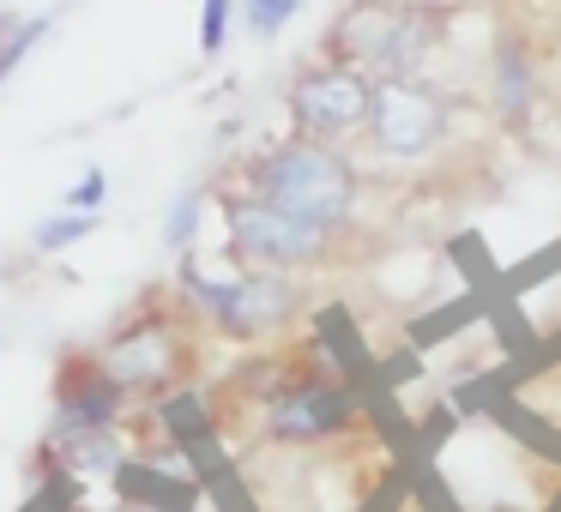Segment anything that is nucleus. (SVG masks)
I'll return each instance as SVG.
<instances>
[{
    "mask_svg": "<svg viewBox=\"0 0 561 512\" xmlns=\"http://www.w3.org/2000/svg\"><path fill=\"white\" fill-rule=\"evenodd\" d=\"M224 398L242 404L254 434L278 452H327L339 440H351L363 428V398L356 386L314 350H266L254 362H242L224 380Z\"/></svg>",
    "mask_w": 561,
    "mask_h": 512,
    "instance_id": "f257e3e1",
    "label": "nucleus"
},
{
    "mask_svg": "<svg viewBox=\"0 0 561 512\" xmlns=\"http://www.w3.org/2000/svg\"><path fill=\"white\" fill-rule=\"evenodd\" d=\"M199 338H206V331L187 314V302L175 290H163V295H146L134 314L115 319V326L91 344V356H98L103 374H110L134 404H158L163 392L199 380Z\"/></svg>",
    "mask_w": 561,
    "mask_h": 512,
    "instance_id": "f03ea898",
    "label": "nucleus"
},
{
    "mask_svg": "<svg viewBox=\"0 0 561 512\" xmlns=\"http://www.w3.org/2000/svg\"><path fill=\"white\" fill-rule=\"evenodd\" d=\"M236 187L278 211H290V218L327 223V230H351L356 206H363V170H356V158L344 146L302 139V133H284L272 146H260L242 163V182Z\"/></svg>",
    "mask_w": 561,
    "mask_h": 512,
    "instance_id": "7ed1b4c3",
    "label": "nucleus"
},
{
    "mask_svg": "<svg viewBox=\"0 0 561 512\" xmlns=\"http://www.w3.org/2000/svg\"><path fill=\"white\" fill-rule=\"evenodd\" d=\"M447 31H453L447 0H344L327 37H320V55L363 67L368 79H411L428 73Z\"/></svg>",
    "mask_w": 561,
    "mask_h": 512,
    "instance_id": "20e7f679",
    "label": "nucleus"
},
{
    "mask_svg": "<svg viewBox=\"0 0 561 512\" xmlns=\"http://www.w3.org/2000/svg\"><path fill=\"white\" fill-rule=\"evenodd\" d=\"M175 295L187 302V314L199 319L206 338L224 344H272L308 314V283L302 278H284V271H199V259L187 254L182 271H175Z\"/></svg>",
    "mask_w": 561,
    "mask_h": 512,
    "instance_id": "39448f33",
    "label": "nucleus"
},
{
    "mask_svg": "<svg viewBox=\"0 0 561 512\" xmlns=\"http://www.w3.org/2000/svg\"><path fill=\"white\" fill-rule=\"evenodd\" d=\"M218 218H224V254L230 266L248 271H284V278H308V271H327L344 259L351 230H327V223L290 218V211L266 206V199L242 194H218Z\"/></svg>",
    "mask_w": 561,
    "mask_h": 512,
    "instance_id": "423d86ee",
    "label": "nucleus"
},
{
    "mask_svg": "<svg viewBox=\"0 0 561 512\" xmlns=\"http://www.w3.org/2000/svg\"><path fill=\"white\" fill-rule=\"evenodd\" d=\"M453 121H459V97L447 85H435L428 73L375 79L363 146L387 163H428L453 139Z\"/></svg>",
    "mask_w": 561,
    "mask_h": 512,
    "instance_id": "0eeeda50",
    "label": "nucleus"
},
{
    "mask_svg": "<svg viewBox=\"0 0 561 512\" xmlns=\"http://www.w3.org/2000/svg\"><path fill=\"white\" fill-rule=\"evenodd\" d=\"M368 103H375V79L363 67L344 61H308L296 67L290 91H284V115H290V133L302 139H327V146H344L368 127Z\"/></svg>",
    "mask_w": 561,
    "mask_h": 512,
    "instance_id": "6e6552de",
    "label": "nucleus"
},
{
    "mask_svg": "<svg viewBox=\"0 0 561 512\" xmlns=\"http://www.w3.org/2000/svg\"><path fill=\"white\" fill-rule=\"evenodd\" d=\"M127 398L91 350H67L55 368V398H49V428L43 434H73V428H127Z\"/></svg>",
    "mask_w": 561,
    "mask_h": 512,
    "instance_id": "1a4fd4ad",
    "label": "nucleus"
},
{
    "mask_svg": "<svg viewBox=\"0 0 561 512\" xmlns=\"http://www.w3.org/2000/svg\"><path fill=\"white\" fill-rule=\"evenodd\" d=\"M483 91H489V109L507 133H525L543 103V67H537V49L525 31H495L489 43V67H483Z\"/></svg>",
    "mask_w": 561,
    "mask_h": 512,
    "instance_id": "9d476101",
    "label": "nucleus"
},
{
    "mask_svg": "<svg viewBox=\"0 0 561 512\" xmlns=\"http://www.w3.org/2000/svg\"><path fill=\"white\" fill-rule=\"evenodd\" d=\"M43 464L67 476H85V482H103V476H122L134 464L127 452V428H73V434H43Z\"/></svg>",
    "mask_w": 561,
    "mask_h": 512,
    "instance_id": "9b49d317",
    "label": "nucleus"
},
{
    "mask_svg": "<svg viewBox=\"0 0 561 512\" xmlns=\"http://www.w3.org/2000/svg\"><path fill=\"white\" fill-rule=\"evenodd\" d=\"M206 187H182V194L170 199V211H163V247H170L175 259H187L194 254V242H199V223H206Z\"/></svg>",
    "mask_w": 561,
    "mask_h": 512,
    "instance_id": "f8f14e48",
    "label": "nucleus"
},
{
    "mask_svg": "<svg viewBox=\"0 0 561 512\" xmlns=\"http://www.w3.org/2000/svg\"><path fill=\"white\" fill-rule=\"evenodd\" d=\"M91 230H98L91 211H55V218H43L37 230H31V247H37V254H67V247H79Z\"/></svg>",
    "mask_w": 561,
    "mask_h": 512,
    "instance_id": "ddd939ff",
    "label": "nucleus"
},
{
    "mask_svg": "<svg viewBox=\"0 0 561 512\" xmlns=\"http://www.w3.org/2000/svg\"><path fill=\"white\" fill-rule=\"evenodd\" d=\"M308 0H242V31L248 37H260V43H272V37H284L290 31V19L302 13Z\"/></svg>",
    "mask_w": 561,
    "mask_h": 512,
    "instance_id": "4468645a",
    "label": "nucleus"
},
{
    "mask_svg": "<svg viewBox=\"0 0 561 512\" xmlns=\"http://www.w3.org/2000/svg\"><path fill=\"white\" fill-rule=\"evenodd\" d=\"M49 31H55V19H49V13H37V19H19V31H13L7 43H0V85H7V79H13L19 67L31 61V49H37V43L49 37Z\"/></svg>",
    "mask_w": 561,
    "mask_h": 512,
    "instance_id": "2eb2a0df",
    "label": "nucleus"
},
{
    "mask_svg": "<svg viewBox=\"0 0 561 512\" xmlns=\"http://www.w3.org/2000/svg\"><path fill=\"white\" fill-rule=\"evenodd\" d=\"M236 13H242V0H199V55H206V61H218V55H224Z\"/></svg>",
    "mask_w": 561,
    "mask_h": 512,
    "instance_id": "dca6fc26",
    "label": "nucleus"
},
{
    "mask_svg": "<svg viewBox=\"0 0 561 512\" xmlns=\"http://www.w3.org/2000/svg\"><path fill=\"white\" fill-rule=\"evenodd\" d=\"M103 206H110V170H98V163H91V170L61 194V211H91V218H103Z\"/></svg>",
    "mask_w": 561,
    "mask_h": 512,
    "instance_id": "f3484780",
    "label": "nucleus"
},
{
    "mask_svg": "<svg viewBox=\"0 0 561 512\" xmlns=\"http://www.w3.org/2000/svg\"><path fill=\"white\" fill-rule=\"evenodd\" d=\"M13 31H19V13H13V7H7V0H0V43L13 37Z\"/></svg>",
    "mask_w": 561,
    "mask_h": 512,
    "instance_id": "a211bd4d",
    "label": "nucleus"
},
{
    "mask_svg": "<svg viewBox=\"0 0 561 512\" xmlns=\"http://www.w3.org/2000/svg\"><path fill=\"white\" fill-rule=\"evenodd\" d=\"M98 512H151V507H127V500H115V507H98Z\"/></svg>",
    "mask_w": 561,
    "mask_h": 512,
    "instance_id": "6ab92c4d",
    "label": "nucleus"
},
{
    "mask_svg": "<svg viewBox=\"0 0 561 512\" xmlns=\"http://www.w3.org/2000/svg\"><path fill=\"white\" fill-rule=\"evenodd\" d=\"M447 7H453V0H447Z\"/></svg>",
    "mask_w": 561,
    "mask_h": 512,
    "instance_id": "aec40b11",
    "label": "nucleus"
}]
</instances>
